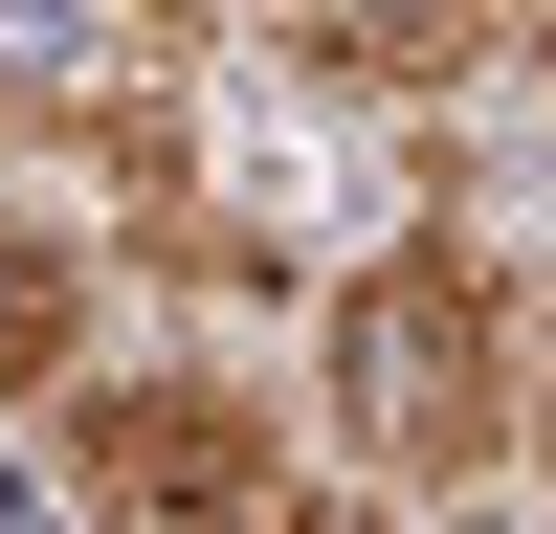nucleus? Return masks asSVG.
I'll return each instance as SVG.
<instances>
[{"mask_svg": "<svg viewBox=\"0 0 556 534\" xmlns=\"http://www.w3.org/2000/svg\"><path fill=\"white\" fill-rule=\"evenodd\" d=\"M45 512L67 534H379L356 490H312L290 445H267V400L201 379V356H134V379L45 400Z\"/></svg>", "mask_w": 556, "mask_h": 534, "instance_id": "obj_2", "label": "nucleus"}, {"mask_svg": "<svg viewBox=\"0 0 556 534\" xmlns=\"http://www.w3.org/2000/svg\"><path fill=\"white\" fill-rule=\"evenodd\" d=\"M267 23L312 44L334 89H379V112H445V89H490L556 0H267Z\"/></svg>", "mask_w": 556, "mask_h": 534, "instance_id": "obj_4", "label": "nucleus"}, {"mask_svg": "<svg viewBox=\"0 0 556 534\" xmlns=\"http://www.w3.org/2000/svg\"><path fill=\"white\" fill-rule=\"evenodd\" d=\"M0 134L178 178V134H201V0H0Z\"/></svg>", "mask_w": 556, "mask_h": 534, "instance_id": "obj_3", "label": "nucleus"}, {"mask_svg": "<svg viewBox=\"0 0 556 534\" xmlns=\"http://www.w3.org/2000/svg\"><path fill=\"white\" fill-rule=\"evenodd\" d=\"M534 445H556V290H534Z\"/></svg>", "mask_w": 556, "mask_h": 534, "instance_id": "obj_6", "label": "nucleus"}, {"mask_svg": "<svg viewBox=\"0 0 556 534\" xmlns=\"http://www.w3.org/2000/svg\"><path fill=\"white\" fill-rule=\"evenodd\" d=\"M312 379H334L356 490H468V468H513V423H534V290L468 223H401L379 267H334Z\"/></svg>", "mask_w": 556, "mask_h": 534, "instance_id": "obj_1", "label": "nucleus"}, {"mask_svg": "<svg viewBox=\"0 0 556 534\" xmlns=\"http://www.w3.org/2000/svg\"><path fill=\"white\" fill-rule=\"evenodd\" d=\"M67 379H89V245H67V223H23V201H0V400L45 423Z\"/></svg>", "mask_w": 556, "mask_h": 534, "instance_id": "obj_5", "label": "nucleus"}, {"mask_svg": "<svg viewBox=\"0 0 556 534\" xmlns=\"http://www.w3.org/2000/svg\"><path fill=\"white\" fill-rule=\"evenodd\" d=\"M534 44H556V23H534Z\"/></svg>", "mask_w": 556, "mask_h": 534, "instance_id": "obj_7", "label": "nucleus"}]
</instances>
